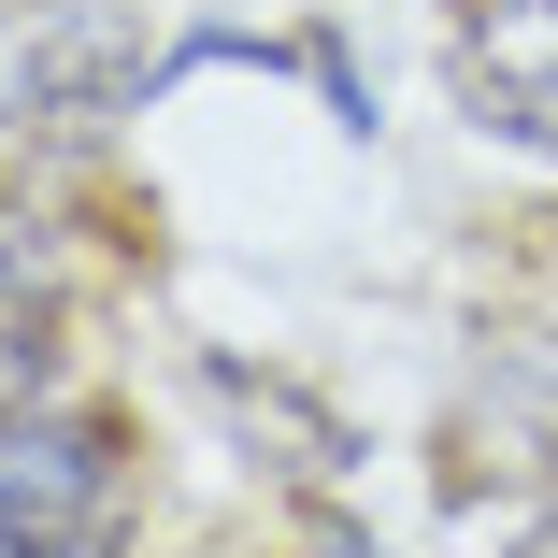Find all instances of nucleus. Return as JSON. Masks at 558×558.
<instances>
[{
    "label": "nucleus",
    "mask_w": 558,
    "mask_h": 558,
    "mask_svg": "<svg viewBox=\"0 0 558 558\" xmlns=\"http://www.w3.org/2000/svg\"><path fill=\"white\" fill-rule=\"evenodd\" d=\"M130 501H116V444L86 415H44V401H0V544L29 558H72V544H116Z\"/></svg>",
    "instance_id": "1"
},
{
    "label": "nucleus",
    "mask_w": 558,
    "mask_h": 558,
    "mask_svg": "<svg viewBox=\"0 0 558 558\" xmlns=\"http://www.w3.org/2000/svg\"><path fill=\"white\" fill-rule=\"evenodd\" d=\"M172 58H186V44L144 15V0H44L29 44H15V86H29V116L100 130V116H130V100H144Z\"/></svg>",
    "instance_id": "2"
},
{
    "label": "nucleus",
    "mask_w": 558,
    "mask_h": 558,
    "mask_svg": "<svg viewBox=\"0 0 558 558\" xmlns=\"http://www.w3.org/2000/svg\"><path fill=\"white\" fill-rule=\"evenodd\" d=\"M459 100L501 144L558 158V0H473L459 15Z\"/></svg>",
    "instance_id": "3"
},
{
    "label": "nucleus",
    "mask_w": 558,
    "mask_h": 558,
    "mask_svg": "<svg viewBox=\"0 0 558 558\" xmlns=\"http://www.w3.org/2000/svg\"><path fill=\"white\" fill-rule=\"evenodd\" d=\"M201 401L230 415V444H244L258 473H287V487H329V473L359 459V444H344V415H329V401H301V387H272L258 359H201Z\"/></svg>",
    "instance_id": "4"
},
{
    "label": "nucleus",
    "mask_w": 558,
    "mask_h": 558,
    "mask_svg": "<svg viewBox=\"0 0 558 558\" xmlns=\"http://www.w3.org/2000/svg\"><path fill=\"white\" fill-rule=\"evenodd\" d=\"M44 387V329H29V301L0 287V401H29Z\"/></svg>",
    "instance_id": "5"
}]
</instances>
